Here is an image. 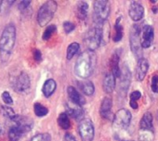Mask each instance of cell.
Returning <instances> with one entry per match:
<instances>
[{
    "mask_svg": "<svg viewBox=\"0 0 158 141\" xmlns=\"http://www.w3.org/2000/svg\"><path fill=\"white\" fill-rule=\"evenodd\" d=\"M128 13H129L130 18L133 21L138 22V21H139V20H141L143 18L144 9H143L141 4H139L137 1H133V2H131V4L129 6Z\"/></svg>",
    "mask_w": 158,
    "mask_h": 141,
    "instance_id": "cell-11",
    "label": "cell"
},
{
    "mask_svg": "<svg viewBox=\"0 0 158 141\" xmlns=\"http://www.w3.org/2000/svg\"><path fill=\"white\" fill-rule=\"evenodd\" d=\"M130 78L131 74L128 67L124 64L121 70V76H120V89L126 92L128 89L129 83H130Z\"/></svg>",
    "mask_w": 158,
    "mask_h": 141,
    "instance_id": "cell-15",
    "label": "cell"
},
{
    "mask_svg": "<svg viewBox=\"0 0 158 141\" xmlns=\"http://www.w3.org/2000/svg\"><path fill=\"white\" fill-rule=\"evenodd\" d=\"M140 97H141V94H140L139 91H134L130 95V100L131 101H136L137 102V100H139Z\"/></svg>",
    "mask_w": 158,
    "mask_h": 141,
    "instance_id": "cell-34",
    "label": "cell"
},
{
    "mask_svg": "<svg viewBox=\"0 0 158 141\" xmlns=\"http://www.w3.org/2000/svg\"><path fill=\"white\" fill-rule=\"evenodd\" d=\"M34 58L36 62H40L42 60V53L39 50H35L34 52Z\"/></svg>",
    "mask_w": 158,
    "mask_h": 141,
    "instance_id": "cell-35",
    "label": "cell"
},
{
    "mask_svg": "<svg viewBox=\"0 0 158 141\" xmlns=\"http://www.w3.org/2000/svg\"><path fill=\"white\" fill-rule=\"evenodd\" d=\"M31 1H21L19 4V9L21 11H24L25 9H27V7L30 5Z\"/></svg>",
    "mask_w": 158,
    "mask_h": 141,
    "instance_id": "cell-36",
    "label": "cell"
},
{
    "mask_svg": "<svg viewBox=\"0 0 158 141\" xmlns=\"http://www.w3.org/2000/svg\"><path fill=\"white\" fill-rule=\"evenodd\" d=\"M88 10H89V5L87 2H85V1L78 2V4H77V15L79 18L82 19V20L86 19V17L88 15Z\"/></svg>",
    "mask_w": 158,
    "mask_h": 141,
    "instance_id": "cell-21",
    "label": "cell"
},
{
    "mask_svg": "<svg viewBox=\"0 0 158 141\" xmlns=\"http://www.w3.org/2000/svg\"><path fill=\"white\" fill-rule=\"evenodd\" d=\"M67 94H68V96L70 98V100L77 105L78 107H82L85 103H86V100L84 98V96L80 94V93H78L75 88H73V86H70L67 88Z\"/></svg>",
    "mask_w": 158,
    "mask_h": 141,
    "instance_id": "cell-13",
    "label": "cell"
},
{
    "mask_svg": "<svg viewBox=\"0 0 158 141\" xmlns=\"http://www.w3.org/2000/svg\"><path fill=\"white\" fill-rule=\"evenodd\" d=\"M120 21L121 19L118 18L115 22V24H114V31H115V34L114 35L113 37V39L114 42H118L122 39V37H123V26L122 24H120Z\"/></svg>",
    "mask_w": 158,
    "mask_h": 141,
    "instance_id": "cell-23",
    "label": "cell"
},
{
    "mask_svg": "<svg viewBox=\"0 0 158 141\" xmlns=\"http://www.w3.org/2000/svg\"><path fill=\"white\" fill-rule=\"evenodd\" d=\"M34 111L37 117H44L48 113V108H46L45 106H43L39 103H35L34 105Z\"/></svg>",
    "mask_w": 158,
    "mask_h": 141,
    "instance_id": "cell-27",
    "label": "cell"
},
{
    "mask_svg": "<svg viewBox=\"0 0 158 141\" xmlns=\"http://www.w3.org/2000/svg\"><path fill=\"white\" fill-rule=\"evenodd\" d=\"M110 9L111 5L109 1H104V0L95 1L93 5L95 24H100L107 21V18L110 14Z\"/></svg>",
    "mask_w": 158,
    "mask_h": 141,
    "instance_id": "cell-6",
    "label": "cell"
},
{
    "mask_svg": "<svg viewBox=\"0 0 158 141\" xmlns=\"http://www.w3.org/2000/svg\"><path fill=\"white\" fill-rule=\"evenodd\" d=\"M74 28H75L74 24H72L71 22H65V23L63 24V29H64V31H65L67 34H69V33H71L72 31H73Z\"/></svg>",
    "mask_w": 158,
    "mask_h": 141,
    "instance_id": "cell-33",
    "label": "cell"
},
{
    "mask_svg": "<svg viewBox=\"0 0 158 141\" xmlns=\"http://www.w3.org/2000/svg\"><path fill=\"white\" fill-rule=\"evenodd\" d=\"M31 86V81L27 73L22 72L15 80L13 88L19 94H23L29 91Z\"/></svg>",
    "mask_w": 158,
    "mask_h": 141,
    "instance_id": "cell-9",
    "label": "cell"
},
{
    "mask_svg": "<svg viewBox=\"0 0 158 141\" xmlns=\"http://www.w3.org/2000/svg\"><path fill=\"white\" fill-rule=\"evenodd\" d=\"M152 11H153L154 13H156V12L158 11V9H157V8H152Z\"/></svg>",
    "mask_w": 158,
    "mask_h": 141,
    "instance_id": "cell-39",
    "label": "cell"
},
{
    "mask_svg": "<svg viewBox=\"0 0 158 141\" xmlns=\"http://www.w3.org/2000/svg\"><path fill=\"white\" fill-rule=\"evenodd\" d=\"M79 134L82 141H93L94 139V126L90 119H83L78 126Z\"/></svg>",
    "mask_w": 158,
    "mask_h": 141,
    "instance_id": "cell-7",
    "label": "cell"
},
{
    "mask_svg": "<svg viewBox=\"0 0 158 141\" xmlns=\"http://www.w3.org/2000/svg\"><path fill=\"white\" fill-rule=\"evenodd\" d=\"M0 111H1V114L4 117H7L12 121L17 117V114L14 112V110L10 107H8V106H1L0 107Z\"/></svg>",
    "mask_w": 158,
    "mask_h": 141,
    "instance_id": "cell-25",
    "label": "cell"
},
{
    "mask_svg": "<svg viewBox=\"0 0 158 141\" xmlns=\"http://www.w3.org/2000/svg\"><path fill=\"white\" fill-rule=\"evenodd\" d=\"M102 24H95L93 27H91L85 37V43L89 51L96 50L101 44H102Z\"/></svg>",
    "mask_w": 158,
    "mask_h": 141,
    "instance_id": "cell-3",
    "label": "cell"
},
{
    "mask_svg": "<svg viewBox=\"0 0 158 141\" xmlns=\"http://www.w3.org/2000/svg\"><path fill=\"white\" fill-rule=\"evenodd\" d=\"M56 30H57L56 25H54V24L48 25V26L46 28V30L44 31V34H43V37H42L43 39H44V40L49 39V38L51 37V36L56 32Z\"/></svg>",
    "mask_w": 158,
    "mask_h": 141,
    "instance_id": "cell-29",
    "label": "cell"
},
{
    "mask_svg": "<svg viewBox=\"0 0 158 141\" xmlns=\"http://www.w3.org/2000/svg\"><path fill=\"white\" fill-rule=\"evenodd\" d=\"M2 99H3V101H4L5 104L10 105V104H12L13 103V99L10 96V95L9 92H3V94H2Z\"/></svg>",
    "mask_w": 158,
    "mask_h": 141,
    "instance_id": "cell-32",
    "label": "cell"
},
{
    "mask_svg": "<svg viewBox=\"0 0 158 141\" xmlns=\"http://www.w3.org/2000/svg\"><path fill=\"white\" fill-rule=\"evenodd\" d=\"M24 133L18 125H13L9 131V137L10 141H18Z\"/></svg>",
    "mask_w": 158,
    "mask_h": 141,
    "instance_id": "cell-20",
    "label": "cell"
},
{
    "mask_svg": "<svg viewBox=\"0 0 158 141\" xmlns=\"http://www.w3.org/2000/svg\"><path fill=\"white\" fill-rule=\"evenodd\" d=\"M157 120H158V112H157Z\"/></svg>",
    "mask_w": 158,
    "mask_h": 141,
    "instance_id": "cell-41",
    "label": "cell"
},
{
    "mask_svg": "<svg viewBox=\"0 0 158 141\" xmlns=\"http://www.w3.org/2000/svg\"><path fill=\"white\" fill-rule=\"evenodd\" d=\"M2 133H3V127L1 124H0V134H2Z\"/></svg>",
    "mask_w": 158,
    "mask_h": 141,
    "instance_id": "cell-40",
    "label": "cell"
},
{
    "mask_svg": "<svg viewBox=\"0 0 158 141\" xmlns=\"http://www.w3.org/2000/svg\"><path fill=\"white\" fill-rule=\"evenodd\" d=\"M1 3H2V2H1V1H0V6H1Z\"/></svg>",
    "mask_w": 158,
    "mask_h": 141,
    "instance_id": "cell-42",
    "label": "cell"
},
{
    "mask_svg": "<svg viewBox=\"0 0 158 141\" xmlns=\"http://www.w3.org/2000/svg\"><path fill=\"white\" fill-rule=\"evenodd\" d=\"M141 29L142 28H140L139 24H134L130 30L129 35L131 51L134 53V55H136V57L139 58V60L142 58V46L140 37Z\"/></svg>",
    "mask_w": 158,
    "mask_h": 141,
    "instance_id": "cell-5",
    "label": "cell"
},
{
    "mask_svg": "<svg viewBox=\"0 0 158 141\" xmlns=\"http://www.w3.org/2000/svg\"><path fill=\"white\" fill-rule=\"evenodd\" d=\"M77 86L80 89V91L85 94L86 95H92L95 91V87L90 81L83 80V81H79L77 82Z\"/></svg>",
    "mask_w": 158,
    "mask_h": 141,
    "instance_id": "cell-16",
    "label": "cell"
},
{
    "mask_svg": "<svg viewBox=\"0 0 158 141\" xmlns=\"http://www.w3.org/2000/svg\"><path fill=\"white\" fill-rule=\"evenodd\" d=\"M151 88L153 93L158 94V76H153L152 78V83H151Z\"/></svg>",
    "mask_w": 158,
    "mask_h": 141,
    "instance_id": "cell-31",
    "label": "cell"
},
{
    "mask_svg": "<svg viewBox=\"0 0 158 141\" xmlns=\"http://www.w3.org/2000/svg\"><path fill=\"white\" fill-rule=\"evenodd\" d=\"M131 118L132 116H131L130 111L127 109L122 108L115 113L113 122L115 127L120 128V129H125L129 125L131 121Z\"/></svg>",
    "mask_w": 158,
    "mask_h": 141,
    "instance_id": "cell-8",
    "label": "cell"
},
{
    "mask_svg": "<svg viewBox=\"0 0 158 141\" xmlns=\"http://www.w3.org/2000/svg\"><path fill=\"white\" fill-rule=\"evenodd\" d=\"M129 141H132V140H129Z\"/></svg>",
    "mask_w": 158,
    "mask_h": 141,
    "instance_id": "cell-43",
    "label": "cell"
},
{
    "mask_svg": "<svg viewBox=\"0 0 158 141\" xmlns=\"http://www.w3.org/2000/svg\"><path fill=\"white\" fill-rule=\"evenodd\" d=\"M97 57L93 51H86L82 52L74 65V72L79 77L83 80L89 78L94 71V68L96 66Z\"/></svg>",
    "mask_w": 158,
    "mask_h": 141,
    "instance_id": "cell-1",
    "label": "cell"
},
{
    "mask_svg": "<svg viewBox=\"0 0 158 141\" xmlns=\"http://www.w3.org/2000/svg\"><path fill=\"white\" fill-rule=\"evenodd\" d=\"M129 105H130V107L132 108H134V109H137L138 108V103L136 102V101H131L130 100V102H129Z\"/></svg>",
    "mask_w": 158,
    "mask_h": 141,
    "instance_id": "cell-38",
    "label": "cell"
},
{
    "mask_svg": "<svg viewBox=\"0 0 158 141\" xmlns=\"http://www.w3.org/2000/svg\"><path fill=\"white\" fill-rule=\"evenodd\" d=\"M112 107H113V101L111 100V98L105 97L102 102L101 109H100V113H101L102 117H103L107 120H110V119L114 120V116H113V114H112Z\"/></svg>",
    "mask_w": 158,
    "mask_h": 141,
    "instance_id": "cell-12",
    "label": "cell"
},
{
    "mask_svg": "<svg viewBox=\"0 0 158 141\" xmlns=\"http://www.w3.org/2000/svg\"><path fill=\"white\" fill-rule=\"evenodd\" d=\"M149 68V63L148 60L145 58H141L138 61V64H137V69H136V77L137 80L141 82L143 81V79L145 78L147 71Z\"/></svg>",
    "mask_w": 158,
    "mask_h": 141,
    "instance_id": "cell-14",
    "label": "cell"
},
{
    "mask_svg": "<svg viewBox=\"0 0 158 141\" xmlns=\"http://www.w3.org/2000/svg\"><path fill=\"white\" fill-rule=\"evenodd\" d=\"M16 41V28L14 24H8L0 37V59L3 63L9 61L12 54L13 48Z\"/></svg>",
    "mask_w": 158,
    "mask_h": 141,
    "instance_id": "cell-2",
    "label": "cell"
},
{
    "mask_svg": "<svg viewBox=\"0 0 158 141\" xmlns=\"http://www.w3.org/2000/svg\"><path fill=\"white\" fill-rule=\"evenodd\" d=\"M118 63H119V56L117 54H114L112 59V74H114L115 78L116 77L119 78L121 76V70Z\"/></svg>",
    "mask_w": 158,
    "mask_h": 141,
    "instance_id": "cell-22",
    "label": "cell"
},
{
    "mask_svg": "<svg viewBox=\"0 0 158 141\" xmlns=\"http://www.w3.org/2000/svg\"><path fill=\"white\" fill-rule=\"evenodd\" d=\"M140 128L142 130H148L152 131L153 125H152V115L150 112H146L143 117L140 120Z\"/></svg>",
    "mask_w": 158,
    "mask_h": 141,
    "instance_id": "cell-19",
    "label": "cell"
},
{
    "mask_svg": "<svg viewBox=\"0 0 158 141\" xmlns=\"http://www.w3.org/2000/svg\"><path fill=\"white\" fill-rule=\"evenodd\" d=\"M58 122H59V125L64 130H68L71 126V122H70L69 116L67 113L60 114V116L58 118Z\"/></svg>",
    "mask_w": 158,
    "mask_h": 141,
    "instance_id": "cell-24",
    "label": "cell"
},
{
    "mask_svg": "<svg viewBox=\"0 0 158 141\" xmlns=\"http://www.w3.org/2000/svg\"><path fill=\"white\" fill-rule=\"evenodd\" d=\"M57 10V3L55 1H47L44 3L37 12V22L40 26L47 25L54 16Z\"/></svg>",
    "mask_w": 158,
    "mask_h": 141,
    "instance_id": "cell-4",
    "label": "cell"
},
{
    "mask_svg": "<svg viewBox=\"0 0 158 141\" xmlns=\"http://www.w3.org/2000/svg\"><path fill=\"white\" fill-rule=\"evenodd\" d=\"M63 141H76V140L73 137V135H72L71 134H66L63 137Z\"/></svg>",
    "mask_w": 158,
    "mask_h": 141,
    "instance_id": "cell-37",
    "label": "cell"
},
{
    "mask_svg": "<svg viewBox=\"0 0 158 141\" xmlns=\"http://www.w3.org/2000/svg\"><path fill=\"white\" fill-rule=\"evenodd\" d=\"M30 141H51V136L49 134L45 133V134H38L32 137Z\"/></svg>",
    "mask_w": 158,
    "mask_h": 141,
    "instance_id": "cell-30",
    "label": "cell"
},
{
    "mask_svg": "<svg viewBox=\"0 0 158 141\" xmlns=\"http://www.w3.org/2000/svg\"><path fill=\"white\" fill-rule=\"evenodd\" d=\"M153 29L151 25L145 24L141 29V46L142 48H149L153 41Z\"/></svg>",
    "mask_w": 158,
    "mask_h": 141,
    "instance_id": "cell-10",
    "label": "cell"
},
{
    "mask_svg": "<svg viewBox=\"0 0 158 141\" xmlns=\"http://www.w3.org/2000/svg\"><path fill=\"white\" fill-rule=\"evenodd\" d=\"M114 88H115V77H114V75L112 73L107 74L103 80V90L106 93L111 94L114 92Z\"/></svg>",
    "mask_w": 158,
    "mask_h": 141,
    "instance_id": "cell-17",
    "label": "cell"
},
{
    "mask_svg": "<svg viewBox=\"0 0 158 141\" xmlns=\"http://www.w3.org/2000/svg\"><path fill=\"white\" fill-rule=\"evenodd\" d=\"M67 114L72 116L73 118L79 120L81 119L84 115V111L80 108H67Z\"/></svg>",
    "mask_w": 158,
    "mask_h": 141,
    "instance_id": "cell-26",
    "label": "cell"
},
{
    "mask_svg": "<svg viewBox=\"0 0 158 141\" xmlns=\"http://www.w3.org/2000/svg\"><path fill=\"white\" fill-rule=\"evenodd\" d=\"M56 87H57L56 82L54 80L49 79V80H48V81L45 82V83L43 85V88H42V93H43V95L46 97H49L55 92Z\"/></svg>",
    "mask_w": 158,
    "mask_h": 141,
    "instance_id": "cell-18",
    "label": "cell"
},
{
    "mask_svg": "<svg viewBox=\"0 0 158 141\" xmlns=\"http://www.w3.org/2000/svg\"><path fill=\"white\" fill-rule=\"evenodd\" d=\"M79 48H80V46H79V44L76 43V42H73V43L70 44L68 46V48H67V55H66L67 59L71 60L77 53Z\"/></svg>",
    "mask_w": 158,
    "mask_h": 141,
    "instance_id": "cell-28",
    "label": "cell"
}]
</instances>
